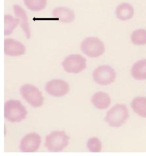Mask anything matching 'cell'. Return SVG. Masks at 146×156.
I'll return each mask as SVG.
<instances>
[{
  "label": "cell",
  "mask_w": 146,
  "mask_h": 156,
  "mask_svg": "<svg viewBox=\"0 0 146 156\" xmlns=\"http://www.w3.org/2000/svg\"><path fill=\"white\" fill-rule=\"evenodd\" d=\"M5 118L12 122H19L26 118L27 112L19 100H10L6 101L4 107Z\"/></svg>",
  "instance_id": "cell-1"
},
{
  "label": "cell",
  "mask_w": 146,
  "mask_h": 156,
  "mask_svg": "<svg viewBox=\"0 0 146 156\" xmlns=\"http://www.w3.org/2000/svg\"><path fill=\"white\" fill-rule=\"evenodd\" d=\"M69 139L63 131H54L46 137L45 146L50 152H61L68 145Z\"/></svg>",
  "instance_id": "cell-2"
},
{
  "label": "cell",
  "mask_w": 146,
  "mask_h": 156,
  "mask_svg": "<svg viewBox=\"0 0 146 156\" xmlns=\"http://www.w3.org/2000/svg\"><path fill=\"white\" fill-rule=\"evenodd\" d=\"M129 111L123 104H116L107 113L105 121L110 126L117 128L124 124L128 119Z\"/></svg>",
  "instance_id": "cell-3"
},
{
  "label": "cell",
  "mask_w": 146,
  "mask_h": 156,
  "mask_svg": "<svg viewBox=\"0 0 146 156\" xmlns=\"http://www.w3.org/2000/svg\"><path fill=\"white\" fill-rule=\"evenodd\" d=\"M83 53L91 58H97L103 54L105 47L103 43L96 37H90L83 40L81 45Z\"/></svg>",
  "instance_id": "cell-4"
},
{
  "label": "cell",
  "mask_w": 146,
  "mask_h": 156,
  "mask_svg": "<svg viewBox=\"0 0 146 156\" xmlns=\"http://www.w3.org/2000/svg\"><path fill=\"white\" fill-rule=\"evenodd\" d=\"M20 93L22 98L32 106L39 107L42 105L43 97L36 86L30 84L23 85L20 88Z\"/></svg>",
  "instance_id": "cell-5"
},
{
  "label": "cell",
  "mask_w": 146,
  "mask_h": 156,
  "mask_svg": "<svg viewBox=\"0 0 146 156\" xmlns=\"http://www.w3.org/2000/svg\"><path fill=\"white\" fill-rule=\"evenodd\" d=\"M93 79L96 83L101 86H107L114 82L116 73L112 67L108 65L98 67L93 72Z\"/></svg>",
  "instance_id": "cell-6"
},
{
  "label": "cell",
  "mask_w": 146,
  "mask_h": 156,
  "mask_svg": "<svg viewBox=\"0 0 146 156\" xmlns=\"http://www.w3.org/2000/svg\"><path fill=\"white\" fill-rule=\"evenodd\" d=\"M62 66L69 73H80L86 68V59L79 54H71L64 59Z\"/></svg>",
  "instance_id": "cell-7"
},
{
  "label": "cell",
  "mask_w": 146,
  "mask_h": 156,
  "mask_svg": "<svg viewBox=\"0 0 146 156\" xmlns=\"http://www.w3.org/2000/svg\"><path fill=\"white\" fill-rule=\"evenodd\" d=\"M41 141V137L38 133H28L21 140L19 149L22 152H35L38 150Z\"/></svg>",
  "instance_id": "cell-8"
},
{
  "label": "cell",
  "mask_w": 146,
  "mask_h": 156,
  "mask_svg": "<svg viewBox=\"0 0 146 156\" xmlns=\"http://www.w3.org/2000/svg\"><path fill=\"white\" fill-rule=\"evenodd\" d=\"M45 90L49 94L56 97L66 95L69 91V84L61 79H53L49 81L45 86Z\"/></svg>",
  "instance_id": "cell-9"
},
{
  "label": "cell",
  "mask_w": 146,
  "mask_h": 156,
  "mask_svg": "<svg viewBox=\"0 0 146 156\" xmlns=\"http://www.w3.org/2000/svg\"><path fill=\"white\" fill-rule=\"evenodd\" d=\"M26 48L23 44L14 39H5L4 41V52L8 56H18L23 55Z\"/></svg>",
  "instance_id": "cell-10"
},
{
  "label": "cell",
  "mask_w": 146,
  "mask_h": 156,
  "mask_svg": "<svg viewBox=\"0 0 146 156\" xmlns=\"http://www.w3.org/2000/svg\"><path fill=\"white\" fill-rule=\"evenodd\" d=\"M15 16L19 20L21 27L28 39L30 37V32L28 17L26 11L21 7L18 5H15L13 7Z\"/></svg>",
  "instance_id": "cell-11"
},
{
  "label": "cell",
  "mask_w": 146,
  "mask_h": 156,
  "mask_svg": "<svg viewBox=\"0 0 146 156\" xmlns=\"http://www.w3.org/2000/svg\"><path fill=\"white\" fill-rule=\"evenodd\" d=\"M52 15L59 21L63 23H70L75 19V12L72 10L66 7H57L52 11Z\"/></svg>",
  "instance_id": "cell-12"
},
{
  "label": "cell",
  "mask_w": 146,
  "mask_h": 156,
  "mask_svg": "<svg viewBox=\"0 0 146 156\" xmlns=\"http://www.w3.org/2000/svg\"><path fill=\"white\" fill-rule=\"evenodd\" d=\"M91 101L96 108L99 109H105L108 108L110 105L111 99L107 93L99 91L93 95Z\"/></svg>",
  "instance_id": "cell-13"
},
{
  "label": "cell",
  "mask_w": 146,
  "mask_h": 156,
  "mask_svg": "<svg viewBox=\"0 0 146 156\" xmlns=\"http://www.w3.org/2000/svg\"><path fill=\"white\" fill-rule=\"evenodd\" d=\"M134 13V8L128 3H122L116 8V17L121 20H128L133 17Z\"/></svg>",
  "instance_id": "cell-14"
},
{
  "label": "cell",
  "mask_w": 146,
  "mask_h": 156,
  "mask_svg": "<svg viewBox=\"0 0 146 156\" xmlns=\"http://www.w3.org/2000/svg\"><path fill=\"white\" fill-rule=\"evenodd\" d=\"M131 74L136 80H146V59L141 60L134 63L132 67Z\"/></svg>",
  "instance_id": "cell-15"
},
{
  "label": "cell",
  "mask_w": 146,
  "mask_h": 156,
  "mask_svg": "<svg viewBox=\"0 0 146 156\" xmlns=\"http://www.w3.org/2000/svg\"><path fill=\"white\" fill-rule=\"evenodd\" d=\"M131 107L137 115L143 118H146V98H135L132 101Z\"/></svg>",
  "instance_id": "cell-16"
},
{
  "label": "cell",
  "mask_w": 146,
  "mask_h": 156,
  "mask_svg": "<svg viewBox=\"0 0 146 156\" xmlns=\"http://www.w3.org/2000/svg\"><path fill=\"white\" fill-rule=\"evenodd\" d=\"M19 21L9 15H5V35L8 36L12 34L14 29L17 27Z\"/></svg>",
  "instance_id": "cell-17"
},
{
  "label": "cell",
  "mask_w": 146,
  "mask_h": 156,
  "mask_svg": "<svg viewBox=\"0 0 146 156\" xmlns=\"http://www.w3.org/2000/svg\"><path fill=\"white\" fill-rule=\"evenodd\" d=\"M131 41L136 45L146 44V30L144 29H138L134 30L131 35Z\"/></svg>",
  "instance_id": "cell-18"
},
{
  "label": "cell",
  "mask_w": 146,
  "mask_h": 156,
  "mask_svg": "<svg viewBox=\"0 0 146 156\" xmlns=\"http://www.w3.org/2000/svg\"><path fill=\"white\" fill-rule=\"evenodd\" d=\"M28 9L34 12H39L45 8L47 0H23Z\"/></svg>",
  "instance_id": "cell-19"
},
{
  "label": "cell",
  "mask_w": 146,
  "mask_h": 156,
  "mask_svg": "<svg viewBox=\"0 0 146 156\" xmlns=\"http://www.w3.org/2000/svg\"><path fill=\"white\" fill-rule=\"evenodd\" d=\"M88 149L91 152L99 153L102 150V143L96 137H92L88 140Z\"/></svg>",
  "instance_id": "cell-20"
}]
</instances>
